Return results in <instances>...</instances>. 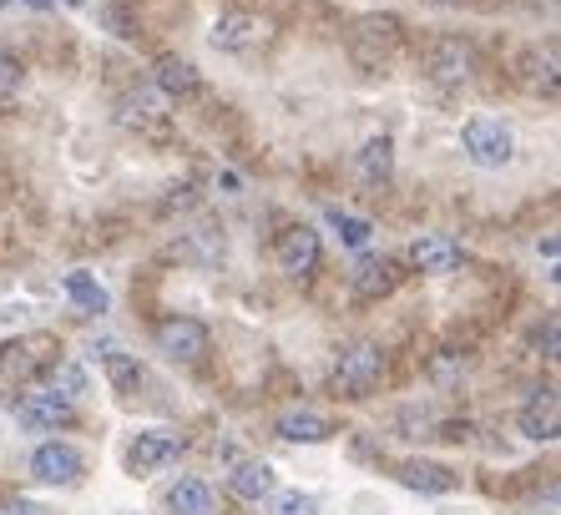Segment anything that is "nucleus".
<instances>
[{
  "label": "nucleus",
  "mask_w": 561,
  "mask_h": 515,
  "mask_svg": "<svg viewBox=\"0 0 561 515\" xmlns=\"http://www.w3.org/2000/svg\"><path fill=\"white\" fill-rule=\"evenodd\" d=\"M385 348L369 344V339H359V344H344L340 354H334V369H329V385H334V394L340 400H365L369 389H379V379H385Z\"/></svg>",
  "instance_id": "1"
},
{
  "label": "nucleus",
  "mask_w": 561,
  "mask_h": 515,
  "mask_svg": "<svg viewBox=\"0 0 561 515\" xmlns=\"http://www.w3.org/2000/svg\"><path fill=\"white\" fill-rule=\"evenodd\" d=\"M61 359V344L46 334H31V339H15V344H0V389L5 394H21V389L46 374L51 364Z\"/></svg>",
  "instance_id": "2"
},
{
  "label": "nucleus",
  "mask_w": 561,
  "mask_h": 515,
  "mask_svg": "<svg viewBox=\"0 0 561 515\" xmlns=\"http://www.w3.org/2000/svg\"><path fill=\"white\" fill-rule=\"evenodd\" d=\"M460 147H466V157L485 172L506 168L511 157H516V137H511V127L496 122V116H470L466 131H460Z\"/></svg>",
  "instance_id": "3"
},
{
  "label": "nucleus",
  "mask_w": 561,
  "mask_h": 515,
  "mask_svg": "<svg viewBox=\"0 0 561 515\" xmlns=\"http://www.w3.org/2000/svg\"><path fill=\"white\" fill-rule=\"evenodd\" d=\"M15 420L31 430V435H56L77 420V404H66L51 389H21V404H15Z\"/></svg>",
  "instance_id": "4"
},
{
  "label": "nucleus",
  "mask_w": 561,
  "mask_h": 515,
  "mask_svg": "<svg viewBox=\"0 0 561 515\" xmlns=\"http://www.w3.org/2000/svg\"><path fill=\"white\" fill-rule=\"evenodd\" d=\"M31 476L41 485H77L87 476V455L77 445H66V439H46V445L31 450Z\"/></svg>",
  "instance_id": "5"
},
{
  "label": "nucleus",
  "mask_w": 561,
  "mask_h": 515,
  "mask_svg": "<svg viewBox=\"0 0 561 515\" xmlns=\"http://www.w3.org/2000/svg\"><path fill=\"white\" fill-rule=\"evenodd\" d=\"M208 348H213V339L197 319H162L157 323V354H168L172 364H203Z\"/></svg>",
  "instance_id": "6"
},
{
  "label": "nucleus",
  "mask_w": 561,
  "mask_h": 515,
  "mask_svg": "<svg viewBox=\"0 0 561 515\" xmlns=\"http://www.w3.org/2000/svg\"><path fill=\"white\" fill-rule=\"evenodd\" d=\"M183 450H187V435H178V430H142V435L131 439L127 465H131V476H157Z\"/></svg>",
  "instance_id": "7"
},
{
  "label": "nucleus",
  "mask_w": 561,
  "mask_h": 515,
  "mask_svg": "<svg viewBox=\"0 0 561 515\" xmlns=\"http://www.w3.org/2000/svg\"><path fill=\"white\" fill-rule=\"evenodd\" d=\"M350 46H354V61L359 66L390 61L394 46H400V21H394V15H365V21L350 31Z\"/></svg>",
  "instance_id": "8"
},
{
  "label": "nucleus",
  "mask_w": 561,
  "mask_h": 515,
  "mask_svg": "<svg viewBox=\"0 0 561 515\" xmlns=\"http://www.w3.org/2000/svg\"><path fill=\"white\" fill-rule=\"evenodd\" d=\"M425 77H431L435 87H466V81L476 77V52L456 36L435 41L431 52H425Z\"/></svg>",
  "instance_id": "9"
},
{
  "label": "nucleus",
  "mask_w": 561,
  "mask_h": 515,
  "mask_svg": "<svg viewBox=\"0 0 561 515\" xmlns=\"http://www.w3.org/2000/svg\"><path fill=\"white\" fill-rule=\"evenodd\" d=\"M274 258L278 268L288 273V278H309L313 268H319V258H324V248H319V232L309 228V222H294V228L278 232L274 243Z\"/></svg>",
  "instance_id": "10"
},
{
  "label": "nucleus",
  "mask_w": 561,
  "mask_h": 515,
  "mask_svg": "<svg viewBox=\"0 0 561 515\" xmlns=\"http://www.w3.org/2000/svg\"><path fill=\"white\" fill-rule=\"evenodd\" d=\"M263 41H268V26L249 11H228L213 21V46H218V52H253Z\"/></svg>",
  "instance_id": "11"
},
{
  "label": "nucleus",
  "mask_w": 561,
  "mask_h": 515,
  "mask_svg": "<svg viewBox=\"0 0 561 515\" xmlns=\"http://www.w3.org/2000/svg\"><path fill=\"white\" fill-rule=\"evenodd\" d=\"M460 263V248L445 238V232H420L415 243H410V268L431 273V278H440V273H450Z\"/></svg>",
  "instance_id": "12"
},
{
  "label": "nucleus",
  "mask_w": 561,
  "mask_h": 515,
  "mask_svg": "<svg viewBox=\"0 0 561 515\" xmlns=\"http://www.w3.org/2000/svg\"><path fill=\"white\" fill-rule=\"evenodd\" d=\"M400 263L394 258H365L359 268H354V298H365V304H375V298H385V294H394L400 288Z\"/></svg>",
  "instance_id": "13"
},
{
  "label": "nucleus",
  "mask_w": 561,
  "mask_h": 515,
  "mask_svg": "<svg viewBox=\"0 0 561 515\" xmlns=\"http://www.w3.org/2000/svg\"><path fill=\"white\" fill-rule=\"evenodd\" d=\"M157 91L168 96V102H187L203 91V77H197V66L187 56H162L157 61Z\"/></svg>",
  "instance_id": "14"
},
{
  "label": "nucleus",
  "mask_w": 561,
  "mask_h": 515,
  "mask_svg": "<svg viewBox=\"0 0 561 515\" xmlns=\"http://www.w3.org/2000/svg\"><path fill=\"white\" fill-rule=\"evenodd\" d=\"M228 490H233L243 505H259L274 495V470L263 460H238L233 470H228Z\"/></svg>",
  "instance_id": "15"
},
{
  "label": "nucleus",
  "mask_w": 561,
  "mask_h": 515,
  "mask_svg": "<svg viewBox=\"0 0 561 515\" xmlns=\"http://www.w3.org/2000/svg\"><path fill=\"white\" fill-rule=\"evenodd\" d=\"M274 435L288 439V445H324V439L334 435V425H329L324 414H313V410H288V414H278Z\"/></svg>",
  "instance_id": "16"
},
{
  "label": "nucleus",
  "mask_w": 561,
  "mask_h": 515,
  "mask_svg": "<svg viewBox=\"0 0 561 515\" xmlns=\"http://www.w3.org/2000/svg\"><path fill=\"white\" fill-rule=\"evenodd\" d=\"M168 515H218V495L208 480H178L168 485Z\"/></svg>",
  "instance_id": "17"
},
{
  "label": "nucleus",
  "mask_w": 561,
  "mask_h": 515,
  "mask_svg": "<svg viewBox=\"0 0 561 515\" xmlns=\"http://www.w3.org/2000/svg\"><path fill=\"white\" fill-rule=\"evenodd\" d=\"M394 476H400V485L420 490V495H450V490H456V476L435 460H400Z\"/></svg>",
  "instance_id": "18"
},
{
  "label": "nucleus",
  "mask_w": 561,
  "mask_h": 515,
  "mask_svg": "<svg viewBox=\"0 0 561 515\" xmlns=\"http://www.w3.org/2000/svg\"><path fill=\"white\" fill-rule=\"evenodd\" d=\"M354 172H359V182H369V187H385V182L394 178V142L390 137H369V142L359 147V157H354Z\"/></svg>",
  "instance_id": "19"
},
{
  "label": "nucleus",
  "mask_w": 561,
  "mask_h": 515,
  "mask_svg": "<svg viewBox=\"0 0 561 515\" xmlns=\"http://www.w3.org/2000/svg\"><path fill=\"white\" fill-rule=\"evenodd\" d=\"M522 435L526 439H557V425H561V410H557V389H536V400L522 410Z\"/></svg>",
  "instance_id": "20"
},
{
  "label": "nucleus",
  "mask_w": 561,
  "mask_h": 515,
  "mask_svg": "<svg viewBox=\"0 0 561 515\" xmlns=\"http://www.w3.org/2000/svg\"><path fill=\"white\" fill-rule=\"evenodd\" d=\"M102 369H106V379H112V389L127 394V400L142 389V364L131 359L122 344H102Z\"/></svg>",
  "instance_id": "21"
},
{
  "label": "nucleus",
  "mask_w": 561,
  "mask_h": 515,
  "mask_svg": "<svg viewBox=\"0 0 561 515\" xmlns=\"http://www.w3.org/2000/svg\"><path fill=\"white\" fill-rule=\"evenodd\" d=\"M46 389L61 394L66 404H81L87 400V389H92V379H87V369H81L77 359H56L51 369H46Z\"/></svg>",
  "instance_id": "22"
},
{
  "label": "nucleus",
  "mask_w": 561,
  "mask_h": 515,
  "mask_svg": "<svg viewBox=\"0 0 561 515\" xmlns=\"http://www.w3.org/2000/svg\"><path fill=\"white\" fill-rule=\"evenodd\" d=\"M66 298H71L81 313H106V309H112V294L96 284L92 273H81V268L66 273Z\"/></svg>",
  "instance_id": "23"
},
{
  "label": "nucleus",
  "mask_w": 561,
  "mask_h": 515,
  "mask_svg": "<svg viewBox=\"0 0 561 515\" xmlns=\"http://www.w3.org/2000/svg\"><path fill=\"white\" fill-rule=\"evenodd\" d=\"M122 122H127V127H142V131H157L168 122V112H162L157 96H127V102H122Z\"/></svg>",
  "instance_id": "24"
},
{
  "label": "nucleus",
  "mask_w": 561,
  "mask_h": 515,
  "mask_svg": "<svg viewBox=\"0 0 561 515\" xmlns=\"http://www.w3.org/2000/svg\"><path fill=\"white\" fill-rule=\"evenodd\" d=\"M268 515H319V501L304 490H274L268 495Z\"/></svg>",
  "instance_id": "25"
},
{
  "label": "nucleus",
  "mask_w": 561,
  "mask_h": 515,
  "mask_svg": "<svg viewBox=\"0 0 561 515\" xmlns=\"http://www.w3.org/2000/svg\"><path fill=\"white\" fill-rule=\"evenodd\" d=\"M334 222H340V238H344L350 248H365V243H369V232H375L365 218H350V213H334Z\"/></svg>",
  "instance_id": "26"
},
{
  "label": "nucleus",
  "mask_w": 561,
  "mask_h": 515,
  "mask_svg": "<svg viewBox=\"0 0 561 515\" xmlns=\"http://www.w3.org/2000/svg\"><path fill=\"white\" fill-rule=\"evenodd\" d=\"M26 81V66L15 61V56H0V96H15Z\"/></svg>",
  "instance_id": "27"
},
{
  "label": "nucleus",
  "mask_w": 561,
  "mask_h": 515,
  "mask_svg": "<svg viewBox=\"0 0 561 515\" xmlns=\"http://www.w3.org/2000/svg\"><path fill=\"white\" fill-rule=\"evenodd\" d=\"M0 515H46L36 501H11V505H0Z\"/></svg>",
  "instance_id": "28"
},
{
  "label": "nucleus",
  "mask_w": 561,
  "mask_h": 515,
  "mask_svg": "<svg viewBox=\"0 0 561 515\" xmlns=\"http://www.w3.org/2000/svg\"><path fill=\"white\" fill-rule=\"evenodd\" d=\"M435 5H460V0H435Z\"/></svg>",
  "instance_id": "29"
}]
</instances>
